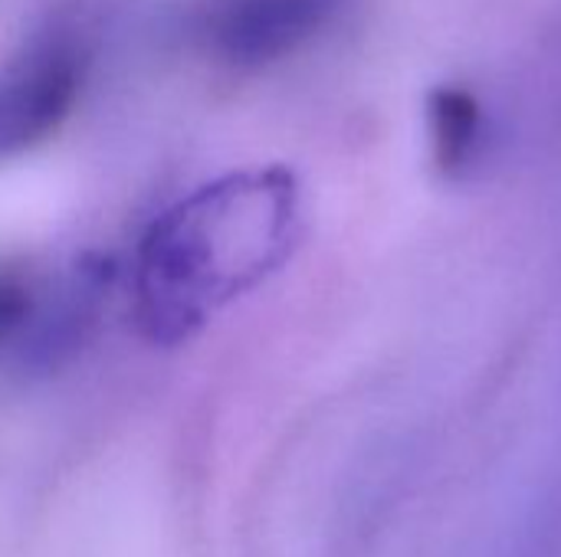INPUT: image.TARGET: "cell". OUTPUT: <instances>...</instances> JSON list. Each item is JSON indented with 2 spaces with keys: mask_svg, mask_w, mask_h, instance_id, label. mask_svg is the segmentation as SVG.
Listing matches in <instances>:
<instances>
[{
  "mask_svg": "<svg viewBox=\"0 0 561 557\" xmlns=\"http://www.w3.org/2000/svg\"><path fill=\"white\" fill-rule=\"evenodd\" d=\"M302 233L299 181L289 167L224 174L174 207L135 253V318L148 341L181 345L210 315L266 282Z\"/></svg>",
  "mask_w": 561,
  "mask_h": 557,
  "instance_id": "obj_1",
  "label": "cell"
},
{
  "mask_svg": "<svg viewBox=\"0 0 561 557\" xmlns=\"http://www.w3.org/2000/svg\"><path fill=\"white\" fill-rule=\"evenodd\" d=\"M112 276L95 253L53 266L0 259V368L33 378L66 364L92 335Z\"/></svg>",
  "mask_w": 561,
  "mask_h": 557,
  "instance_id": "obj_2",
  "label": "cell"
},
{
  "mask_svg": "<svg viewBox=\"0 0 561 557\" xmlns=\"http://www.w3.org/2000/svg\"><path fill=\"white\" fill-rule=\"evenodd\" d=\"M82 76V43L62 30L33 39L0 69V161L23 154L62 125Z\"/></svg>",
  "mask_w": 561,
  "mask_h": 557,
  "instance_id": "obj_3",
  "label": "cell"
},
{
  "mask_svg": "<svg viewBox=\"0 0 561 557\" xmlns=\"http://www.w3.org/2000/svg\"><path fill=\"white\" fill-rule=\"evenodd\" d=\"M345 0H220L210 13L214 49L240 69H260L316 39Z\"/></svg>",
  "mask_w": 561,
  "mask_h": 557,
  "instance_id": "obj_4",
  "label": "cell"
},
{
  "mask_svg": "<svg viewBox=\"0 0 561 557\" xmlns=\"http://www.w3.org/2000/svg\"><path fill=\"white\" fill-rule=\"evenodd\" d=\"M427 144L431 161L447 181L473 177L490 158L493 128L483 102L463 85H437L427 95Z\"/></svg>",
  "mask_w": 561,
  "mask_h": 557,
  "instance_id": "obj_5",
  "label": "cell"
}]
</instances>
